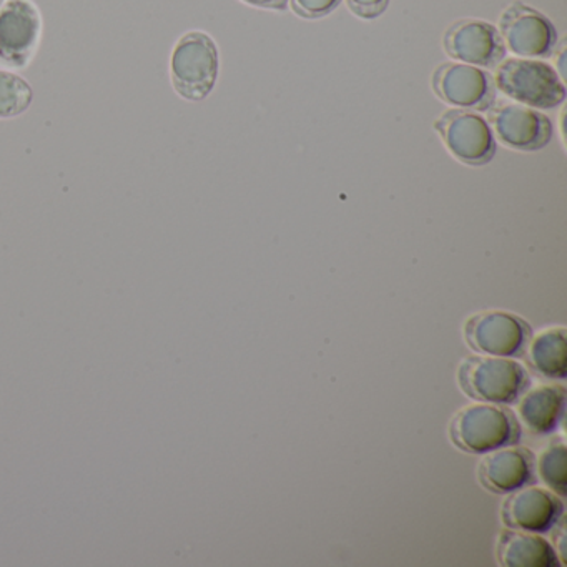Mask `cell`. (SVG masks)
<instances>
[{"label": "cell", "instance_id": "e0dca14e", "mask_svg": "<svg viewBox=\"0 0 567 567\" xmlns=\"http://www.w3.org/2000/svg\"><path fill=\"white\" fill-rule=\"evenodd\" d=\"M34 104V89L21 75L0 71V121L21 117Z\"/></svg>", "mask_w": 567, "mask_h": 567}, {"label": "cell", "instance_id": "5bb4252c", "mask_svg": "<svg viewBox=\"0 0 567 567\" xmlns=\"http://www.w3.org/2000/svg\"><path fill=\"white\" fill-rule=\"evenodd\" d=\"M497 560L506 567H559L560 557L544 537L526 530H504L497 540Z\"/></svg>", "mask_w": 567, "mask_h": 567}, {"label": "cell", "instance_id": "9a60e30c", "mask_svg": "<svg viewBox=\"0 0 567 567\" xmlns=\"http://www.w3.org/2000/svg\"><path fill=\"white\" fill-rule=\"evenodd\" d=\"M566 408V390L559 384H539L520 400V420L533 434H549L556 431Z\"/></svg>", "mask_w": 567, "mask_h": 567}, {"label": "cell", "instance_id": "ffe728a7", "mask_svg": "<svg viewBox=\"0 0 567 567\" xmlns=\"http://www.w3.org/2000/svg\"><path fill=\"white\" fill-rule=\"evenodd\" d=\"M348 8L364 21H373L384 14L390 4V0H347Z\"/></svg>", "mask_w": 567, "mask_h": 567}, {"label": "cell", "instance_id": "52a82bcc", "mask_svg": "<svg viewBox=\"0 0 567 567\" xmlns=\"http://www.w3.org/2000/svg\"><path fill=\"white\" fill-rule=\"evenodd\" d=\"M434 128L461 164L483 167L496 154V141L489 124L474 112L451 109L434 122Z\"/></svg>", "mask_w": 567, "mask_h": 567}, {"label": "cell", "instance_id": "6da1fadb", "mask_svg": "<svg viewBox=\"0 0 567 567\" xmlns=\"http://www.w3.org/2000/svg\"><path fill=\"white\" fill-rule=\"evenodd\" d=\"M450 436L457 450L486 454L519 441L516 416L499 404L473 403L461 408L450 424Z\"/></svg>", "mask_w": 567, "mask_h": 567}, {"label": "cell", "instance_id": "277c9868", "mask_svg": "<svg viewBox=\"0 0 567 567\" xmlns=\"http://www.w3.org/2000/svg\"><path fill=\"white\" fill-rule=\"evenodd\" d=\"M496 89L530 109H554L566 101V87L550 65L537 59H507L497 68Z\"/></svg>", "mask_w": 567, "mask_h": 567}, {"label": "cell", "instance_id": "5b68a950", "mask_svg": "<svg viewBox=\"0 0 567 567\" xmlns=\"http://www.w3.org/2000/svg\"><path fill=\"white\" fill-rule=\"evenodd\" d=\"M44 19L34 0H6L0 8V65L24 71L41 48Z\"/></svg>", "mask_w": 567, "mask_h": 567}, {"label": "cell", "instance_id": "8992f818", "mask_svg": "<svg viewBox=\"0 0 567 567\" xmlns=\"http://www.w3.org/2000/svg\"><path fill=\"white\" fill-rule=\"evenodd\" d=\"M529 338V324L507 311H481L464 324V340L471 350L489 357H520Z\"/></svg>", "mask_w": 567, "mask_h": 567}, {"label": "cell", "instance_id": "ac0fdd59", "mask_svg": "<svg viewBox=\"0 0 567 567\" xmlns=\"http://www.w3.org/2000/svg\"><path fill=\"white\" fill-rule=\"evenodd\" d=\"M566 454L564 441L556 440L540 453L539 461H537L540 480L559 496L567 494Z\"/></svg>", "mask_w": 567, "mask_h": 567}, {"label": "cell", "instance_id": "7a4b0ae2", "mask_svg": "<svg viewBox=\"0 0 567 567\" xmlns=\"http://www.w3.org/2000/svg\"><path fill=\"white\" fill-rule=\"evenodd\" d=\"M168 72L172 87L184 101H205L220 72V55L214 39L202 31L182 35L172 49Z\"/></svg>", "mask_w": 567, "mask_h": 567}, {"label": "cell", "instance_id": "3957f363", "mask_svg": "<svg viewBox=\"0 0 567 567\" xmlns=\"http://www.w3.org/2000/svg\"><path fill=\"white\" fill-rule=\"evenodd\" d=\"M457 383L471 400L511 404L529 386V374L517 361L503 357H467L457 368Z\"/></svg>", "mask_w": 567, "mask_h": 567}, {"label": "cell", "instance_id": "7c38bea8", "mask_svg": "<svg viewBox=\"0 0 567 567\" xmlns=\"http://www.w3.org/2000/svg\"><path fill=\"white\" fill-rule=\"evenodd\" d=\"M563 501L543 487H520L503 503V520L511 529L549 533L563 516Z\"/></svg>", "mask_w": 567, "mask_h": 567}, {"label": "cell", "instance_id": "ba28073f", "mask_svg": "<svg viewBox=\"0 0 567 567\" xmlns=\"http://www.w3.org/2000/svg\"><path fill=\"white\" fill-rule=\"evenodd\" d=\"M501 38L513 54L524 59H547L556 52L557 31L536 9L514 2L499 19Z\"/></svg>", "mask_w": 567, "mask_h": 567}, {"label": "cell", "instance_id": "9c48e42d", "mask_svg": "<svg viewBox=\"0 0 567 567\" xmlns=\"http://www.w3.org/2000/svg\"><path fill=\"white\" fill-rule=\"evenodd\" d=\"M431 82L437 97L454 107L487 112L496 104L494 79L474 65L447 62L434 71Z\"/></svg>", "mask_w": 567, "mask_h": 567}, {"label": "cell", "instance_id": "7402d4cb", "mask_svg": "<svg viewBox=\"0 0 567 567\" xmlns=\"http://www.w3.org/2000/svg\"><path fill=\"white\" fill-rule=\"evenodd\" d=\"M6 0H0V8H2V4H4Z\"/></svg>", "mask_w": 567, "mask_h": 567}, {"label": "cell", "instance_id": "8fae6325", "mask_svg": "<svg viewBox=\"0 0 567 567\" xmlns=\"http://www.w3.org/2000/svg\"><path fill=\"white\" fill-rule=\"evenodd\" d=\"M489 122L501 144L520 152H537L553 138L546 115L520 104H501L489 111Z\"/></svg>", "mask_w": 567, "mask_h": 567}, {"label": "cell", "instance_id": "44dd1931", "mask_svg": "<svg viewBox=\"0 0 567 567\" xmlns=\"http://www.w3.org/2000/svg\"><path fill=\"white\" fill-rule=\"evenodd\" d=\"M251 8L268 9V11H287L290 0H241Z\"/></svg>", "mask_w": 567, "mask_h": 567}, {"label": "cell", "instance_id": "30bf717a", "mask_svg": "<svg viewBox=\"0 0 567 567\" xmlns=\"http://www.w3.org/2000/svg\"><path fill=\"white\" fill-rule=\"evenodd\" d=\"M444 52L461 64L497 68L506 58V45L499 31L489 22L463 19L454 22L443 38Z\"/></svg>", "mask_w": 567, "mask_h": 567}, {"label": "cell", "instance_id": "4fadbf2b", "mask_svg": "<svg viewBox=\"0 0 567 567\" xmlns=\"http://www.w3.org/2000/svg\"><path fill=\"white\" fill-rule=\"evenodd\" d=\"M477 480L491 493H513L533 481V456L529 451L513 446L489 451L480 461Z\"/></svg>", "mask_w": 567, "mask_h": 567}, {"label": "cell", "instance_id": "2e32d148", "mask_svg": "<svg viewBox=\"0 0 567 567\" xmlns=\"http://www.w3.org/2000/svg\"><path fill=\"white\" fill-rule=\"evenodd\" d=\"M566 328H547L533 338L527 361L540 377L564 380L567 374Z\"/></svg>", "mask_w": 567, "mask_h": 567}, {"label": "cell", "instance_id": "d6986e66", "mask_svg": "<svg viewBox=\"0 0 567 567\" xmlns=\"http://www.w3.org/2000/svg\"><path fill=\"white\" fill-rule=\"evenodd\" d=\"M341 0H291L295 14L303 19H321L334 11Z\"/></svg>", "mask_w": 567, "mask_h": 567}]
</instances>
